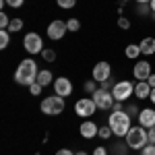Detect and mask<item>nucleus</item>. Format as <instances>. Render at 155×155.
<instances>
[{"label": "nucleus", "mask_w": 155, "mask_h": 155, "mask_svg": "<svg viewBox=\"0 0 155 155\" xmlns=\"http://www.w3.org/2000/svg\"><path fill=\"white\" fill-rule=\"evenodd\" d=\"M37 74H39V71H37V64L33 62L31 58L27 60H21V64L17 66V72H15V81L19 85H33L37 81Z\"/></svg>", "instance_id": "1"}, {"label": "nucleus", "mask_w": 155, "mask_h": 155, "mask_svg": "<svg viewBox=\"0 0 155 155\" xmlns=\"http://www.w3.org/2000/svg\"><path fill=\"white\" fill-rule=\"evenodd\" d=\"M107 124H110V128L112 132L116 134V137H126L128 130H130V116H128V112H124V110H120V112H112V116L107 120Z\"/></svg>", "instance_id": "2"}, {"label": "nucleus", "mask_w": 155, "mask_h": 155, "mask_svg": "<svg viewBox=\"0 0 155 155\" xmlns=\"http://www.w3.org/2000/svg\"><path fill=\"white\" fill-rule=\"evenodd\" d=\"M126 145L130 149H134V151H141L145 145H149V134H147V130H145L141 124L139 126H132L130 130H128V134H126Z\"/></svg>", "instance_id": "3"}, {"label": "nucleus", "mask_w": 155, "mask_h": 155, "mask_svg": "<svg viewBox=\"0 0 155 155\" xmlns=\"http://www.w3.org/2000/svg\"><path fill=\"white\" fill-rule=\"evenodd\" d=\"M64 107H66L64 97H60V95H50L41 101V112L48 114V116H58V114L64 112Z\"/></svg>", "instance_id": "4"}, {"label": "nucleus", "mask_w": 155, "mask_h": 155, "mask_svg": "<svg viewBox=\"0 0 155 155\" xmlns=\"http://www.w3.org/2000/svg\"><path fill=\"white\" fill-rule=\"evenodd\" d=\"M134 85L137 83H130V81H118V83L112 87L114 99H116V101H126V99L134 93Z\"/></svg>", "instance_id": "5"}, {"label": "nucleus", "mask_w": 155, "mask_h": 155, "mask_svg": "<svg viewBox=\"0 0 155 155\" xmlns=\"http://www.w3.org/2000/svg\"><path fill=\"white\" fill-rule=\"evenodd\" d=\"M93 95V101H95V106L97 110H110V107L114 106V95H112V91H107V89H97L95 93H91Z\"/></svg>", "instance_id": "6"}, {"label": "nucleus", "mask_w": 155, "mask_h": 155, "mask_svg": "<svg viewBox=\"0 0 155 155\" xmlns=\"http://www.w3.org/2000/svg\"><path fill=\"white\" fill-rule=\"evenodd\" d=\"M95 101H93V97H83V99H79L77 104H74V112L79 114V116H83V118H89V116H93L95 114Z\"/></svg>", "instance_id": "7"}, {"label": "nucleus", "mask_w": 155, "mask_h": 155, "mask_svg": "<svg viewBox=\"0 0 155 155\" xmlns=\"http://www.w3.org/2000/svg\"><path fill=\"white\" fill-rule=\"evenodd\" d=\"M23 48L29 52V54H41V50H44V41H41V37L37 35V33H27L23 37Z\"/></svg>", "instance_id": "8"}, {"label": "nucleus", "mask_w": 155, "mask_h": 155, "mask_svg": "<svg viewBox=\"0 0 155 155\" xmlns=\"http://www.w3.org/2000/svg\"><path fill=\"white\" fill-rule=\"evenodd\" d=\"M93 81L97 83H104L107 81L110 77H112V66H110V62H97L95 66H93Z\"/></svg>", "instance_id": "9"}, {"label": "nucleus", "mask_w": 155, "mask_h": 155, "mask_svg": "<svg viewBox=\"0 0 155 155\" xmlns=\"http://www.w3.org/2000/svg\"><path fill=\"white\" fill-rule=\"evenodd\" d=\"M68 31V27H66V23L64 21H52V23L48 25V37L50 39H54V41H58V39H62L64 37V33Z\"/></svg>", "instance_id": "10"}, {"label": "nucleus", "mask_w": 155, "mask_h": 155, "mask_svg": "<svg viewBox=\"0 0 155 155\" xmlns=\"http://www.w3.org/2000/svg\"><path fill=\"white\" fill-rule=\"evenodd\" d=\"M54 91H56V95H60V97H68V95L72 93V83H71V79H66V77L54 79Z\"/></svg>", "instance_id": "11"}, {"label": "nucleus", "mask_w": 155, "mask_h": 155, "mask_svg": "<svg viewBox=\"0 0 155 155\" xmlns=\"http://www.w3.org/2000/svg\"><path fill=\"white\" fill-rule=\"evenodd\" d=\"M132 74H134V79H139V81H147V79L153 74V72H151V64L145 62V60L137 62L134 68H132Z\"/></svg>", "instance_id": "12"}, {"label": "nucleus", "mask_w": 155, "mask_h": 155, "mask_svg": "<svg viewBox=\"0 0 155 155\" xmlns=\"http://www.w3.org/2000/svg\"><path fill=\"white\" fill-rule=\"evenodd\" d=\"M139 124H141L143 128H151V126H155V110L153 107H145V110H141V114H139Z\"/></svg>", "instance_id": "13"}, {"label": "nucleus", "mask_w": 155, "mask_h": 155, "mask_svg": "<svg viewBox=\"0 0 155 155\" xmlns=\"http://www.w3.org/2000/svg\"><path fill=\"white\" fill-rule=\"evenodd\" d=\"M79 132H81L83 139H93L97 132H99V126H97L95 122H91V120H85L83 124L79 126Z\"/></svg>", "instance_id": "14"}, {"label": "nucleus", "mask_w": 155, "mask_h": 155, "mask_svg": "<svg viewBox=\"0 0 155 155\" xmlns=\"http://www.w3.org/2000/svg\"><path fill=\"white\" fill-rule=\"evenodd\" d=\"M151 85L147 83V81H139V83L134 85V95L139 97V99H145V97H149L151 95Z\"/></svg>", "instance_id": "15"}, {"label": "nucleus", "mask_w": 155, "mask_h": 155, "mask_svg": "<svg viewBox=\"0 0 155 155\" xmlns=\"http://www.w3.org/2000/svg\"><path fill=\"white\" fill-rule=\"evenodd\" d=\"M139 46H141V54L151 56V54H155V37H145Z\"/></svg>", "instance_id": "16"}, {"label": "nucleus", "mask_w": 155, "mask_h": 155, "mask_svg": "<svg viewBox=\"0 0 155 155\" xmlns=\"http://www.w3.org/2000/svg\"><path fill=\"white\" fill-rule=\"evenodd\" d=\"M124 54H126V58L137 60L139 56H141V46H139V44H128L126 50H124Z\"/></svg>", "instance_id": "17"}, {"label": "nucleus", "mask_w": 155, "mask_h": 155, "mask_svg": "<svg viewBox=\"0 0 155 155\" xmlns=\"http://www.w3.org/2000/svg\"><path fill=\"white\" fill-rule=\"evenodd\" d=\"M52 79H54V74H52L50 71H39V74H37V81H35V83H39L41 87H46V85L52 83Z\"/></svg>", "instance_id": "18"}, {"label": "nucleus", "mask_w": 155, "mask_h": 155, "mask_svg": "<svg viewBox=\"0 0 155 155\" xmlns=\"http://www.w3.org/2000/svg\"><path fill=\"white\" fill-rule=\"evenodd\" d=\"M11 41V35H8V29H0V48L4 50Z\"/></svg>", "instance_id": "19"}, {"label": "nucleus", "mask_w": 155, "mask_h": 155, "mask_svg": "<svg viewBox=\"0 0 155 155\" xmlns=\"http://www.w3.org/2000/svg\"><path fill=\"white\" fill-rule=\"evenodd\" d=\"M23 29V19H11V25H8V31H21Z\"/></svg>", "instance_id": "20"}, {"label": "nucleus", "mask_w": 155, "mask_h": 155, "mask_svg": "<svg viewBox=\"0 0 155 155\" xmlns=\"http://www.w3.org/2000/svg\"><path fill=\"white\" fill-rule=\"evenodd\" d=\"M114 132H112V128H110V124L107 126H99V132H97V137H101V139H110Z\"/></svg>", "instance_id": "21"}, {"label": "nucleus", "mask_w": 155, "mask_h": 155, "mask_svg": "<svg viewBox=\"0 0 155 155\" xmlns=\"http://www.w3.org/2000/svg\"><path fill=\"white\" fill-rule=\"evenodd\" d=\"M41 58L48 60V62H54L56 60V52L54 50H41Z\"/></svg>", "instance_id": "22"}, {"label": "nucleus", "mask_w": 155, "mask_h": 155, "mask_svg": "<svg viewBox=\"0 0 155 155\" xmlns=\"http://www.w3.org/2000/svg\"><path fill=\"white\" fill-rule=\"evenodd\" d=\"M66 27H68V31H79L81 29V23H79V19H68L66 21Z\"/></svg>", "instance_id": "23"}, {"label": "nucleus", "mask_w": 155, "mask_h": 155, "mask_svg": "<svg viewBox=\"0 0 155 155\" xmlns=\"http://www.w3.org/2000/svg\"><path fill=\"white\" fill-rule=\"evenodd\" d=\"M8 25H11L8 15H6V12H0V29H8Z\"/></svg>", "instance_id": "24"}, {"label": "nucleus", "mask_w": 155, "mask_h": 155, "mask_svg": "<svg viewBox=\"0 0 155 155\" xmlns=\"http://www.w3.org/2000/svg\"><path fill=\"white\" fill-rule=\"evenodd\" d=\"M56 2H58L60 8H72L77 4V0H56Z\"/></svg>", "instance_id": "25"}, {"label": "nucleus", "mask_w": 155, "mask_h": 155, "mask_svg": "<svg viewBox=\"0 0 155 155\" xmlns=\"http://www.w3.org/2000/svg\"><path fill=\"white\" fill-rule=\"evenodd\" d=\"M95 83H97V81H87V83L83 85V89L87 91V93H95V91H97V89H95Z\"/></svg>", "instance_id": "26"}, {"label": "nucleus", "mask_w": 155, "mask_h": 155, "mask_svg": "<svg viewBox=\"0 0 155 155\" xmlns=\"http://www.w3.org/2000/svg\"><path fill=\"white\" fill-rule=\"evenodd\" d=\"M141 155H155V145H145L143 149H141Z\"/></svg>", "instance_id": "27"}, {"label": "nucleus", "mask_w": 155, "mask_h": 155, "mask_svg": "<svg viewBox=\"0 0 155 155\" xmlns=\"http://www.w3.org/2000/svg\"><path fill=\"white\" fill-rule=\"evenodd\" d=\"M41 89H44V87H41L39 83L29 85V91H31V95H39V93H41Z\"/></svg>", "instance_id": "28"}, {"label": "nucleus", "mask_w": 155, "mask_h": 155, "mask_svg": "<svg viewBox=\"0 0 155 155\" xmlns=\"http://www.w3.org/2000/svg\"><path fill=\"white\" fill-rule=\"evenodd\" d=\"M126 112H128V116H130V118H132V116H137V118H139V114H141V110H139V107L134 106V104H130Z\"/></svg>", "instance_id": "29"}, {"label": "nucleus", "mask_w": 155, "mask_h": 155, "mask_svg": "<svg viewBox=\"0 0 155 155\" xmlns=\"http://www.w3.org/2000/svg\"><path fill=\"white\" fill-rule=\"evenodd\" d=\"M23 2H25V0H6V4L12 6V8H21V6H23Z\"/></svg>", "instance_id": "30"}, {"label": "nucleus", "mask_w": 155, "mask_h": 155, "mask_svg": "<svg viewBox=\"0 0 155 155\" xmlns=\"http://www.w3.org/2000/svg\"><path fill=\"white\" fill-rule=\"evenodd\" d=\"M118 25L122 27V29H128V27H130V21H128V19H124V17H120V19H118Z\"/></svg>", "instance_id": "31"}, {"label": "nucleus", "mask_w": 155, "mask_h": 155, "mask_svg": "<svg viewBox=\"0 0 155 155\" xmlns=\"http://www.w3.org/2000/svg\"><path fill=\"white\" fill-rule=\"evenodd\" d=\"M151 11V4H139V15H147Z\"/></svg>", "instance_id": "32"}, {"label": "nucleus", "mask_w": 155, "mask_h": 155, "mask_svg": "<svg viewBox=\"0 0 155 155\" xmlns=\"http://www.w3.org/2000/svg\"><path fill=\"white\" fill-rule=\"evenodd\" d=\"M147 134H149V143L155 145V126H151V128L147 130Z\"/></svg>", "instance_id": "33"}, {"label": "nucleus", "mask_w": 155, "mask_h": 155, "mask_svg": "<svg viewBox=\"0 0 155 155\" xmlns=\"http://www.w3.org/2000/svg\"><path fill=\"white\" fill-rule=\"evenodd\" d=\"M93 155H107V151H106V147H97L95 151H93Z\"/></svg>", "instance_id": "34"}, {"label": "nucleus", "mask_w": 155, "mask_h": 155, "mask_svg": "<svg viewBox=\"0 0 155 155\" xmlns=\"http://www.w3.org/2000/svg\"><path fill=\"white\" fill-rule=\"evenodd\" d=\"M56 155H74L72 151H68V149H58L56 151Z\"/></svg>", "instance_id": "35"}, {"label": "nucleus", "mask_w": 155, "mask_h": 155, "mask_svg": "<svg viewBox=\"0 0 155 155\" xmlns=\"http://www.w3.org/2000/svg\"><path fill=\"white\" fill-rule=\"evenodd\" d=\"M112 110H114V112H120V110H122V101H114Z\"/></svg>", "instance_id": "36"}, {"label": "nucleus", "mask_w": 155, "mask_h": 155, "mask_svg": "<svg viewBox=\"0 0 155 155\" xmlns=\"http://www.w3.org/2000/svg\"><path fill=\"white\" fill-rule=\"evenodd\" d=\"M147 83H149V85H151V87H153V89H155V74H151V77L147 79Z\"/></svg>", "instance_id": "37"}, {"label": "nucleus", "mask_w": 155, "mask_h": 155, "mask_svg": "<svg viewBox=\"0 0 155 155\" xmlns=\"http://www.w3.org/2000/svg\"><path fill=\"white\" fill-rule=\"evenodd\" d=\"M101 89H107V91H110V79H107V81H104V83H101Z\"/></svg>", "instance_id": "38"}, {"label": "nucleus", "mask_w": 155, "mask_h": 155, "mask_svg": "<svg viewBox=\"0 0 155 155\" xmlns=\"http://www.w3.org/2000/svg\"><path fill=\"white\" fill-rule=\"evenodd\" d=\"M149 99H151V101L155 104V89H151V95H149Z\"/></svg>", "instance_id": "39"}, {"label": "nucleus", "mask_w": 155, "mask_h": 155, "mask_svg": "<svg viewBox=\"0 0 155 155\" xmlns=\"http://www.w3.org/2000/svg\"><path fill=\"white\" fill-rule=\"evenodd\" d=\"M139 4H151V0H137Z\"/></svg>", "instance_id": "40"}, {"label": "nucleus", "mask_w": 155, "mask_h": 155, "mask_svg": "<svg viewBox=\"0 0 155 155\" xmlns=\"http://www.w3.org/2000/svg\"><path fill=\"white\" fill-rule=\"evenodd\" d=\"M151 12H155V0H151Z\"/></svg>", "instance_id": "41"}, {"label": "nucleus", "mask_w": 155, "mask_h": 155, "mask_svg": "<svg viewBox=\"0 0 155 155\" xmlns=\"http://www.w3.org/2000/svg\"><path fill=\"white\" fill-rule=\"evenodd\" d=\"M74 155H89V153H87V151H77Z\"/></svg>", "instance_id": "42"}, {"label": "nucleus", "mask_w": 155, "mask_h": 155, "mask_svg": "<svg viewBox=\"0 0 155 155\" xmlns=\"http://www.w3.org/2000/svg\"><path fill=\"white\" fill-rule=\"evenodd\" d=\"M120 155H126V153H120Z\"/></svg>", "instance_id": "43"}]
</instances>
